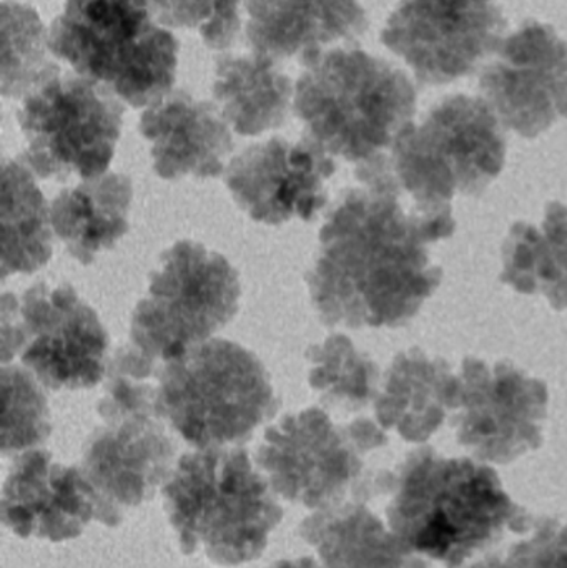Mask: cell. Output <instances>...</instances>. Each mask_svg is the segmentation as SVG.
<instances>
[{"label": "cell", "mask_w": 567, "mask_h": 568, "mask_svg": "<svg viewBox=\"0 0 567 568\" xmlns=\"http://www.w3.org/2000/svg\"><path fill=\"white\" fill-rule=\"evenodd\" d=\"M386 444V430L368 417L336 424L323 407H308L269 427L255 460L276 496L322 510L388 493L392 470H366V457Z\"/></svg>", "instance_id": "obj_7"}, {"label": "cell", "mask_w": 567, "mask_h": 568, "mask_svg": "<svg viewBox=\"0 0 567 568\" xmlns=\"http://www.w3.org/2000/svg\"><path fill=\"white\" fill-rule=\"evenodd\" d=\"M356 179L362 189L343 193L320 230L310 297L326 326H403L438 290L443 270L429 245L449 239L456 222L452 210L408 203L386 155L356 165Z\"/></svg>", "instance_id": "obj_1"}, {"label": "cell", "mask_w": 567, "mask_h": 568, "mask_svg": "<svg viewBox=\"0 0 567 568\" xmlns=\"http://www.w3.org/2000/svg\"><path fill=\"white\" fill-rule=\"evenodd\" d=\"M97 413L102 426L87 439L79 467L95 497V520L113 529L169 480L176 447L156 409Z\"/></svg>", "instance_id": "obj_14"}, {"label": "cell", "mask_w": 567, "mask_h": 568, "mask_svg": "<svg viewBox=\"0 0 567 568\" xmlns=\"http://www.w3.org/2000/svg\"><path fill=\"white\" fill-rule=\"evenodd\" d=\"M293 109L305 136L332 156L362 165L386 155L416 113L403 70L360 49L326 50L306 63Z\"/></svg>", "instance_id": "obj_4"}, {"label": "cell", "mask_w": 567, "mask_h": 568, "mask_svg": "<svg viewBox=\"0 0 567 568\" xmlns=\"http://www.w3.org/2000/svg\"><path fill=\"white\" fill-rule=\"evenodd\" d=\"M499 280L518 293L541 294L556 311L567 310V203H549L539 226L513 225Z\"/></svg>", "instance_id": "obj_24"}, {"label": "cell", "mask_w": 567, "mask_h": 568, "mask_svg": "<svg viewBox=\"0 0 567 568\" xmlns=\"http://www.w3.org/2000/svg\"><path fill=\"white\" fill-rule=\"evenodd\" d=\"M95 517V497L79 466L55 463L39 447L13 460L3 483L2 520L16 536L65 542L82 536Z\"/></svg>", "instance_id": "obj_17"}, {"label": "cell", "mask_w": 567, "mask_h": 568, "mask_svg": "<svg viewBox=\"0 0 567 568\" xmlns=\"http://www.w3.org/2000/svg\"><path fill=\"white\" fill-rule=\"evenodd\" d=\"M246 39L253 52L298 59L303 67L332 43L362 37L368 17L358 0H246Z\"/></svg>", "instance_id": "obj_19"}, {"label": "cell", "mask_w": 567, "mask_h": 568, "mask_svg": "<svg viewBox=\"0 0 567 568\" xmlns=\"http://www.w3.org/2000/svg\"><path fill=\"white\" fill-rule=\"evenodd\" d=\"M122 103L85 77H55L23 99L17 112L27 149L20 162L39 179L105 175L122 133Z\"/></svg>", "instance_id": "obj_11"}, {"label": "cell", "mask_w": 567, "mask_h": 568, "mask_svg": "<svg viewBox=\"0 0 567 568\" xmlns=\"http://www.w3.org/2000/svg\"><path fill=\"white\" fill-rule=\"evenodd\" d=\"M458 376L442 357L419 347L396 354L375 400L376 423L408 443L423 444L455 407Z\"/></svg>", "instance_id": "obj_20"}, {"label": "cell", "mask_w": 567, "mask_h": 568, "mask_svg": "<svg viewBox=\"0 0 567 568\" xmlns=\"http://www.w3.org/2000/svg\"><path fill=\"white\" fill-rule=\"evenodd\" d=\"M269 568H322V566L310 557H302V559L279 560Z\"/></svg>", "instance_id": "obj_31"}, {"label": "cell", "mask_w": 567, "mask_h": 568, "mask_svg": "<svg viewBox=\"0 0 567 568\" xmlns=\"http://www.w3.org/2000/svg\"><path fill=\"white\" fill-rule=\"evenodd\" d=\"M466 568H567V526L549 517L535 519L528 539L483 556Z\"/></svg>", "instance_id": "obj_30"}, {"label": "cell", "mask_w": 567, "mask_h": 568, "mask_svg": "<svg viewBox=\"0 0 567 568\" xmlns=\"http://www.w3.org/2000/svg\"><path fill=\"white\" fill-rule=\"evenodd\" d=\"M50 52L133 109L172 92L180 43L146 0H67L49 32Z\"/></svg>", "instance_id": "obj_5"}, {"label": "cell", "mask_w": 567, "mask_h": 568, "mask_svg": "<svg viewBox=\"0 0 567 568\" xmlns=\"http://www.w3.org/2000/svg\"><path fill=\"white\" fill-rule=\"evenodd\" d=\"M335 172L333 156L308 136L300 142L273 136L236 155L225 183L253 222L276 226L315 219L328 203L326 183Z\"/></svg>", "instance_id": "obj_16"}, {"label": "cell", "mask_w": 567, "mask_h": 568, "mask_svg": "<svg viewBox=\"0 0 567 568\" xmlns=\"http://www.w3.org/2000/svg\"><path fill=\"white\" fill-rule=\"evenodd\" d=\"M310 387L333 409L356 413L375 404L382 387L378 364L345 334H332L308 347Z\"/></svg>", "instance_id": "obj_26"}, {"label": "cell", "mask_w": 567, "mask_h": 568, "mask_svg": "<svg viewBox=\"0 0 567 568\" xmlns=\"http://www.w3.org/2000/svg\"><path fill=\"white\" fill-rule=\"evenodd\" d=\"M109 334L70 284L36 283L2 296V364L19 356L52 390L89 389L105 377Z\"/></svg>", "instance_id": "obj_10"}, {"label": "cell", "mask_w": 567, "mask_h": 568, "mask_svg": "<svg viewBox=\"0 0 567 568\" xmlns=\"http://www.w3.org/2000/svg\"><path fill=\"white\" fill-rule=\"evenodd\" d=\"M240 294L239 273L225 256L202 243L176 242L160 256L133 310L132 344L160 363L173 359L225 327Z\"/></svg>", "instance_id": "obj_9"}, {"label": "cell", "mask_w": 567, "mask_h": 568, "mask_svg": "<svg viewBox=\"0 0 567 568\" xmlns=\"http://www.w3.org/2000/svg\"><path fill=\"white\" fill-rule=\"evenodd\" d=\"M50 205L33 173L17 160L2 166V278L33 273L52 258Z\"/></svg>", "instance_id": "obj_25"}, {"label": "cell", "mask_w": 567, "mask_h": 568, "mask_svg": "<svg viewBox=\"0 0 567 568\" xmlns=\"http://www.w3.org/2000/svg\"><path fill=\"white\" fill-rule=\"evenodd\" d=\"M495 55L479 90L505 129L536 139L567 120V40L551 26L528 20Z\"/></svg>", "instance_id": "obj_15"}, {"label": "cell", "mask_w": 567, "mask_h": 568, "mask_svg": "<svg viewBox=\"0 0 567 568\" xmlns=\"http://www.w3.org/2000/svg\"><path fill=\"white\" fill-rule=\"evenodd\" d=\"M393 179L418 209L452 210L453 196L475 195L503 172V125L482 97L453 95L419 125L402 133L386 153Z\"/></svg>", "instance_id": "obj_8"}, {"label": "cell", "mask_w": 567, "mask_h": 568, "mask_svg": "<svg viewBox=\"0 0 567 568\" xmlns=\"http://www.w3.org/2000/svg\"><path fill=\"white\" fill-rule=\"evenodd\" d=\"M506 29L499 0H402L382 42L408 63L418 83L445 85L495 55Z\"/></svg>", "instance_id": "obj_12"}, {"label": "cell", "mask_w": 567, "mask_h": 568, "mask_svg": "<svg viewBox=\"0 0 567 568\" xmlns=\"http://www.w3.org/2000/svg\"><path fill=\"white\" fill-rule=\"evenodd\" d=\"M386 519L413 556L463 568L495 546L508 529L528 532L525 507L509 497L489 464L416 449L399 464Z\"/></svg>", "instance_id": "obj_2"}, {"label": "cell", "mask_w": 567, "mask_h": 568, "mask_svg": "<svg viewBox=\"0 0 567 568\" xmlns=\"http://www.w3.org/2000/svg\"><path fill=\"white\" fill-rule=\"evenodd\" d=\"M265 474L240 446L210 447L180 457L163 487L170 524L185 556L203 550L213 564L260 559L283 509Z\"/></svg>", "instance_id": "obj_3"}, {"label": "cell", "mask_w": 567, "mask_h": 568, "mask_svg": "<svg viewBox=\"0 0 567 568\" xmlns=\"http://www.w3.org/2000/svg\"><path fill=\"white\" fill-rule=\"evenodd\" d=\"M153 17L173 29L196 30L212 50L230 49L242 29V0H146Z\"/></svg>", "instance_id": "obj_29"}, {"label": "cell", "mask_w": 567, "mask_h": 568, "mask_svg": "<svg viewBox=\"0 0 567 568\" xmlns=\"http://www.w3.org/2000/svg\"><path fill=\"white\" fill-rule=\"evenodd\" d=\"M403 568H429L428 564L425 562L423 559H415V556L409 557L408 562H406V566Z\"/></svg>", "instance_id": "obj_32"}, {"label": "cell", "mask_w": 567, "mask_h": 568, "mask_svg": "<svg viewBox=\"0 0 567 568\" xmlns=\"http://www.w3.org/2000/svg\"><path fill=\"white\" fill-rule=\"evenodd\" d=\"M2 95L20 99L49 80L60 69L49 59V33L32 7L16 0L2 2Z\"/></svg>", "instance_id": "obj_27"}, {"label": "cell", "mask_w": 567, "mask_h": 568, "mask_svg": "<svg viewBox=\"0 0 567 568\" xmlns=\"http://www.w3.org/2000/svg\"><path fill=\"white\" fill-rule=\"evenodd\" d=\"M156 381L159 416L196 449L246 443L280 406L262 361L233 341L190 347Z\"/></svg>", "instance_id": "obj_6"}, {"label": "cell", "mask_w": 567, "mask_h": 568, "mask_svg": "<svg viewBox=\"0 0 567 568\" xmlns=\"http://www.w3.org/2000/svg\"><path fill=\"white\" fill-rule=\"evenodd\" d=\"M298 530L322 568H403L413 557L362 500L315 510Z\"/></svg>", "instance_id": "obj_23"}, {"label": "cell", "mask_w": 567, "mask_h": 568, "mask_svg": "<svg viewBox=\"0 0 567 568\" xmlns=\"http://www.w3.org/2000/svg\"><path fill=\"white\" fill-rule=\"evenodd\" d=\"M2 454L37 449L52 433L49 403L37 377L22 366H2Z\"/></svg>", "instance_id": "obj_28"}, {"label": "cell", "mask_w": 567, "mask_h": 568, "mask_svg": "<svg viewBox=\"0 0 567 568\" xmlns=\"http://www.w3.org/2000/svg\"><path fill=\"white\" fill-rule=\"evenodd\" d=\"M140 133L149 140L153 170L163 180L215 179L233 152L232 132L219 106L175 90L142 113Z\"/></svg>", "instance_id": "obj_18"}, {"label": "cell", "mask_w": 567, "mask_h": 568, "mask_svg": "<svg viewBox=\"0 0 567 568\" xmlns=\"http://www.w3.org/2000/svg\"><path fill=\"white\" fill-rule=\"evenodd\" d=\"M213 97L236 133L256 136L285 125L295 87L272 57L225 53L216 59Z\"/></svg>", "instance_id": "obj_22"}, {"label": "cell", "mask_w": 567, "mask_h": 568, "mask_svg": "<svg viewBox=\"0 0 567 568\" xmlns=\"http://www.w3.org/2000/svg\"><path fill=\"white\" fill-rule=\"evenodd\" d=\"M548 386L512 363L466 357L458 374L453 426L476 460L509 464L543 444Z\"/></svg>", "instance_id": "obj_13"}, {"label": "cell", "mask_w": 567, "mask_h": 568, "mask_svg": "<svg viewBox=\"0 0 567 568\" xmlns=\"http://www.w3.org/2000/svg\"><path fill=\"white\" fill-rule=\"evenodd\" d=\"M132 200V180L123 173L83 180L50 203L53 233L73 260L90 265L129 232Z\"/></svg>", "instance_id": "obj_21"}]
</instances>
